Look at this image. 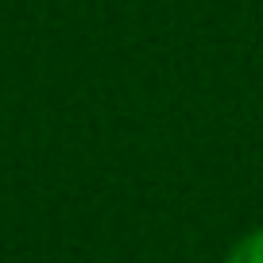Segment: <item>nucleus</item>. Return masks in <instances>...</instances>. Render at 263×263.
I'll list each match as a JSON object with an SVG mask.
<instances>
[{
    "label": "nucleus",
    "mask_w": 263,
    "mask_h": 263,
    "mask_svg": "<svg viewBox=\"0 0 263 263\" xmlns=\"http://www.w3.org/2000/svg\"><path fill=\"white\" fill-rule=\"evenodd\" d=\"M224 263H263V224L236 240L224 255Z\"/></svg>",
    "instance_id": "1"
}]
</instances>
